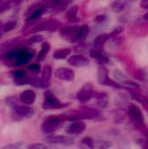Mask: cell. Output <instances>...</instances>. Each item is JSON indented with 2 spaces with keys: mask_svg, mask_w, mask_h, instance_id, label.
Segmentation results:
<instances>
[{
  "mask_svg": "<svg viewBox=\"0 0 148 149\" xmlns=\"http://www.w3.org/2000/svg\"><path fill=\"white\" fill-rule=\"evenodd\" d=\"M49 49H50V45L48 43H44L41 46V49L38 52V59H42L45 55L46 53L49 52Z\"/></svg>",
  "mask_w": 148,
  "mask_h": 149,
  "instance_id": "cell-24",
  "label": "cell"
},
{
  "mask_svg": "<svg viewBox=\"0 0 148 149\" xmlns=\"http://www.w3.org/2000/svg\"><path fill=\"white\" fill-rule=\"evenodd\" d=\"M16 25V22L14 21H10V22H8L7 24H5V25L3 26V31L4 32H7L10 30H12L14 28V26Z\"/></svg>",
  "mask_w": 148,
  "mask_h": 149,
  "instance_id": "cell-29",
  "label": "cell"
},
{
  "mask_svg": "<svg viewBox=\"0 0 148 149\" xmlns=\"http://www.w3.org/2000/svg\"><path fill=\"white\" fill-rule=\"evenodd\" d=\"M71 52L72 51L70 48H64V49L57 50L53 53V58L55 59H64L71 54Z\"/></svg>",
  "mask_w": 148,
  "mask_h": 149,
  "instance_id": "cell-16",
  "label": "cell"
},
{
  "mask_svg": "<svg viewBox=\"0 0 148 149\" xmlns=\"http://www.w3.org/2000/svg\"><path fill=\"white\" fill-rule=\"evenodd\" d=\"M122 31H123V28H122V27H117L116 29H114V30L109 34V37H110V38H114V37L120 35Z\"/></svg>",
  "mask_w": 148,
  "mask_h": 149,
  "instance_id": "cell-31",
  "label": "cell"
},
{
  "mask_svg": "<svg viewBox=\"0 0 148 149\" xmlns=\"http://www.w3.org/2000/svg\"><path fill=\"white\" fill-rule=\"evenodd\" d=\"M15 111L17 115L24 118H31L34 115V109L27 105L24 106H17Z\"/></svg>",
  "mask_w": 148,
  "mask_h": 149,
  "instance_id": "cell-14",
  "label": "cell"
},
{
  "mask_svg": "<svg viewBox=\"0 0 148 149\" xmlns=\"http://www.w3.org/2000/svg\"><path fill=\"white\" fill-rule=\"evenodd\" d=\"M126 1H114L111 4V9L114 12H121L126 9Z\"/></svg>",
  "mask_w": 148,
  "mask_h": 149,
  "instance_id": "cell-17",
  "label": "cell"
},
{
  "mask_svg": "<svg viewBox=\"0 0 148 149\" xmlns=\"http://www.w3.org/2000/svg\"><path fill=\"white\" fill-rule=\"evenodd\" d=\"M66 105L61 103L53 94L48 93L45 96V100L43 103L42 107L45 110H53V109H60L65 107Z\"/></svg>",
  "mask_w": 148,
  "mask_h": 149,
  "instance_id": "cell-2",
  "label": "cell"
},
{
  "mask_svg": "<svg viewBox=\"0 0 148 149\" xmlns=\"http://www.w3.org/2000/svg\"><path fill=\"white\" fill-rule=\"evenodd\" d=\"M44 141L51 144H58V145H65V146L72 145L74 142L72 138H70L65 135H57V134L47 135L44 138Z\"/></svg>",
  "mask_w": 148,
  "mask_h": 149,
  "instance_id": "cell-4",
  "label": "cell"
},
{
  "mask_svg": "<svg viewBox=\"0 0 148 149\" xmlns=\"http://www.w3.org/2000/svg\"><path fill=\"white\" fill-rule=\"evenodd\" d=\"M55 76L65 81H72L75 78V73L73 70L67 67H60L55 71Z\"/></svg>",
  "mask_w": 148,
  "mask_h": 149,
  "instance_id": "cell-8",
  "label": "cell"
},
{
  "mask_svg": "<svg viewBox=\"0 0 148 149\" xmlns=\"http://www.w3.org/2000/svg\"><path fill=\"white\" fill-rule=\"evenodd\" d=\"M110 38L109 37V34L108 33H102V34H99L95 39H94V45L99 48V47H101L108 39Z\"/></svg>",
  "mask_w": 148,
  "mask_h": 149,
  "instance_id": "cell-18",
  "label": "cell"
},
{
  "mask_svg": "<svg viewBox=\"0 0 148 149\" xmlns=\"http://www.w3.org/2000/svg\"><path fill=\"white\" fill-rule=\"evenodd\" d=\"M19 99L24 105H27V106L31 105L36 100V93L33 90H31V89L24 90V92L20 93Z\"/></svg>",
  "mask_w": 148,
  "mask_h": 149,
  "instance_id": "cell-12",
  "label": "cell"
},
{
  "mask_svg": "<svg viewBox=\"0 0 148 149\" xmlns=\"http://www.w3.org/2000/svg\"><path fill=\"white\" fill-rule=\"evenodd\" d=\"M27 149H48V148L42 143H33L29 145Z\"/></svg>",
  "mask_w": 148,
  "mask_h": 149,
  "instance_id": "cell-27",
  "label": "cell"
},
{
  "mask_svg": "<svg viewBox=\"0 0 148 149\" xmlns=\"http://www.w3.org/2000/svg\"><path fill=\"white\" fill-rule=\"evenodd\" d=\"M51 74H52V69L51 65H45L41 73V79H40V84L41 86L43 87H48L51 83Z\"/></svg>",
  "mask_w": 148,
  "mask_h": 149,
  "instance_id": "cell-11",
  "label": "cell"
},
{
  "mask_svg": "<svg viewBox=\"0 0 148 149\" xmlns=\"http://www.w3.org/2000/svg\"><path fill=\"white\" fill-rule=\"evenodd\" d=\"M90 32V28L87 25H82L79 28L78 31V40H82L86 38V36Z\"/></svg>",
  "mask_w": 148,
  "mask_h": 149,
  "instance_id": "cell-20",
  "label": "cell"
},
{
  "mask_svg": "<svg viewBox=\"0 0 148 149\" xmlns=\"http://www.w3.org/2000/svg\"><path fill=\"white\" fill-rule=\"evenodd\" d=\"M64 123V120L58 117H48L42 124V132L46 134H51L59 129Z\"/></svg>",
  "mask_w": 148,
  "mask_h": 149,
  "instance_id": "cell-1",
  "label": "cell"
},
{
  "mask_svg": "<svg viewBox=\"0 0 148 149\" xmlns=\"http://www.w3.org/2000/svg\"><path fill=\"white\" fill-rule=\"evenodd\" d=\"M44 37L41 36V35H35V36H32L29 40L28 42L31 43V44H36V43H39V42H42L44 41Z\"/></svg>",
  "mask_w": 148,
  "mask_h": 149,
  "instance_id": "cell-26",
  "label": "cell"
},
{
  "mask_svg": "<svg viewBox=\"0 0 148 149\" xmlns=\"http://www.w3.org/2000/svg\"><path fill=\"white\" fill-rule=\"evenodd\" d=\"M12 77L15 79V80L18 83V82H21L22 80H24L26 77V72L24 71H14L12 72Z\"/></svg>",
  "mask_w": 148,
  "mask_h": 149,
  "instance_id": "cell-23",
  "label": "cell"
},
{
  "mask_svg": "<svg viewBox=\"0 0 148 149\" xmlns=\"http://www.w3.org/2000/svg\"><path fill=\"white\" fill-rule=\"evenodd\" d=\"M79 27H73V26H68L65 27L60 31V35L62 38H64L65 40L74 42L78 40V31Z\"/></svg>",
  "mask_w": 148,
  "mask_h": 149,
  "instance_id": "cell-7",
  "label": "cell"
},
{
  "mask_svg": "<svg viewBox=\"0 0 148 149\" xmlns=\"http://www.w3.org/2000/svg\"><path fill=\"white\" fill-rule=\"evenodd\" d=\"M85 124L83 121H73L70 123L65 128V131L68 134H75L79 135L82 134L85 130Z\"/></svg>",
  "mask_w": 148,
  "mask_h": 149,
  "instance_id": "cell-6",
  "label": "cell"
},
{
  "mask_svg": "<svg viewBox=\"0 0 148 149\" xmlns=\"http://www.w3.org/2000/svg\"><path fill=\"white\" fill-rule=\"evenodd\" d=\"M93 95V86L91 84H85L77 93V99L80 102H86Z\"/></svg>",
  "mask_w": 148,
  "mask_h": 149,
  "instance_id": "cell-5",
  "label": "cell"
},
{
  "mask_svg": "<svg viewBox=\"0 0 148 149\" xmlns=\"http://www.w3.org/2000/svg\"><path fill=\"white\" fill-rule=\"evenodd\" d=\"M98 81L99 84L104 85V86H110L113 87L120 88V86L118 83H116V82L113 81L111 79H109L108 72L104 66H100L98 69Z\"/></svg>",
  "mask_w": 148,
  "mask_h": 149,
  "instance_id": "cell-3",
  "label": "cell"
},
{
  "mask_svg": "<svg viewBox=\"0 0 148 149\" xmlns=\"http://www.w3.org/2000/svg\"><path fill=\"white\" fill-rule=\"evenodd\" d=\"M125 86H126L127 88L131 89V90H140L141 89L140 86L135 82H133V81H130V80H126V81H123L122 83Z\"/></svg>",
  "mask_w": 148,
  "mask_h": 149,
  "instance_id": "cell-25",
  "label": "cell"
},
{
  "mask_svg": "<svg viewBox=\"0 0 148 149\" xmlns=\"http://www.w3.org/2000/svg\"><path fill=\"white\" fill-rule=\"evenodd\" d=\"M91 56L101 66H103L104 65H106V64H109L110 63L109 58L107 57V55L106 54V52L103 50H101L100 48L93 49L92 51V52H91Z\"/></svg>",
  "mask_w": 148,
  "mask_h": 149,
  "instance_id": "cell-10",
  "label": "cell"
},
{
  "mask_svg": "<svg viewBox=\"0 0 148 149\" xmlns=\"http://www.w3.org/2000/svg\"><path fill=\"white\" fill-rule=\"evenodd\" d=\"M140 7L142 9H148V0H142L140 2Z\"/></svg>",
  "mask_w": 148,
  "mask_h": 149,
  "instance_id": "cell-33",
  "label": "cell"
},
{
  "mask_svg": "<svg viewBox=\"0 0 148 149\" xmlns=\"http://www.w3.org/2000/svg\"><path fill=\"white\" fill-rule=\"evenodd\" d=\"M22 144H23V142L20 141V142H17V143H13V144L7 145V146H5V147H3V148H2L0 149H19L20 146Z\"/></svg>",
  "mask_w": 148,
  "mask_h": 149,
  "instance_id": "cell-30",
  "label": "cell"
},
{
  "mask_svg": "<svg viewBox=\"0 0 148 149\" xmlns=\"http://www.w3.org/2000/svg\"><path fill=\"white\" fill-rule=\"evenodd\" d=\"M106 18H107V17H106V15H104V14H102V15H98V16L94 18V22L97 23V24H103L104 22L106 21Z\"/></svg>",
  "mask_w": 148,
  "mask_h": 149,
  "instance_id": "cell-28",
  "label": "cell"
},
{
  "mask_svg": "<svg viewBox=\"0 0 148 149\" xmlns=\"http://www.w3.org/2000/svg\"><path fill=\"white\" fill-rule=\"evenodd\" d=\"M128 113L133 121H135L136 123H142L143 115H142L140 109L138 107H136L134 105H131L128 108Z\"/></svg>",
  "mask_w": 148,
  "mask_h": 149,
  "instance_id": "cell-13",
  "label": "cell"
},
{
  "mask_svg": "<svg viewBox=\"0 0 148 149\" xmlns=\"http://www.w3.org/2000/svg\"><path fill=\"white\" fill-rule=\"evenodd\" d=\"M80 148L81 149H93L94 148V144L93 141L91 138L85 137L82 139L80 142Z\"/></svg>",
  "mask_w": 148,
  "mask_h": 149,
  "instance_id": "cell-21",
  "label": "cell"
},
{
  "mask_svg": "<svg viewBox=\"0 0 148 149\" xmlns=\"http://www.w3.org/2000/svg\"><path fill=\"white\" fill-rule=\"evenodd\" d=\"M44 10V6H42V7L37 9L36 10H34V11L31 14V16L27 18V22L29 23V22H31V21H33V20L38 19L39 17H41V16L43 15Z\"/></svg>",
  "mask_w": 148,
  "mask_h": 149,
  "instance_id": "cell-22",
  "label": "cell"
},
{
  "mask_svg": "<svg viewBox=\"0 0 148 149\" xmlns=\"http://www.w3.org/2000/svg\"><path fill=\"white\" fill-rule=\"evenodd\" d=\"M68 63L70 65L74 67H85L89 65V59L80 54L72 55L68 58Z\"/></svg>",
  "mask_w": 148,
  "mask_h": 149,
  "instance_id": "cell-9",
  "label": "cell"
},
{
  "mask_svg": "<svg viewBox=\"0 0 148 149\" xmlns=\"http://www.w3.org/2000/svg\"><path fill=\"white\" fill-rule=\"evenodd\" d=\"M79 7L78 6H74L72 9H70L67 13L65 17L68 18L71 22H76L78 20V17H77V12H78Z\"/></svg>",
  "mask_w": 148,
  "mask_h": 149,
  "instance_id": "cell-19",
  "label": "cell"
},
{
  "mask_svg": "<svg viewBox=\"0 0 148 149\" xmlns=\"http://www.w3.org/2000/svg\"><path fill=\"white\" fill-rule=\"evenodd\" d=\"M140 21H141L142 23H148V12L146 13L143 17H140Z\"/></svg>",
  "mask_w": 148,
  "mask_h": 149,
  "instance_id": "cell-34",
  "label": "cell"
},
{
  "mask_svg": "<svg viewBox=\"0 0 148 149\" xmlns=\"http://www.w3.org/2000/svg\"><path fill=\"white\" fill-rule=\"evenodd\" d=\"M97 104L100 107H106L108 104V95L106 93H99L96 94Z\"/></svg>",
  "mask_w": 148,
  "mask_h": 149,
  "instance_id": "cell-15",
  "label": "cell"
},
{
  "mask_svg": "<svg viewBox=\"0 0 148 149\" xmlns=\"http://www.w3.org/2000/svg\"><path fill=\"white\" fill-rule=\"evenodd\" d=\"M29 69L32 72H38V70L40 69V66L38 65H32L31 66H29Z\"/></svg>",
  "mask_w": 148,
  "mask_h": 149,
  "instance_id": "cell-32",
  "label": "cell"
}]
</instances>
